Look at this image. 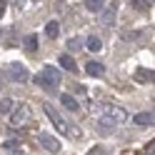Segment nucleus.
Segmentation results:
<instances>
[{
  "instance_id": "nucleus-6",
  "label": "nucleus",
  "mask_w": 155,
  "mask_h": 155,
  "mask_svg": "<svg viewBox=\"0 0 155 155\" xmlns=\"http://www.w3.org/2000/svg\"><path fill=\"white\" fill-rule=\"evenodd\" d=\"M8 73H10V80H15V83H25L28 80V70H25L23 63H10L8 65Z\"/></svg>"
},
{
  "instance_id": "nucleus-2",
  "label": "nucleus",
  "mask_w": 155,
  "mask_h": 155,
  "mask_svg": "<svg viewBox=\"0 0 155 155\" xmlns=\"http://www.w3.org/2000/svg\"><path fill=\"white\" fill-rule=\"evenodd\" d=\"M88 108H93L95 113L100 115V120H105V123H113V125L128 123V113H125L123 108H118V105H103V108H98V105H90L88 103Z\"/></svg>"
},
{
  "instance_id": "nucleus-11",
  "label": "nucleus",
  "mask_w": 155,
  "mask_h": 155,
  "mask_svg": "<svg viewBox=\"0 0 155 155\" xmlns=\"http://www.w3.org/2000/svg\"><path fill=\"white\" fill-rule=\"evenodd\" d=\"M58 33H60V25H58V20H50V23L45 25V35L50 38V40H53V38H58Z\"/></svg>"
},
{
  "instance_id": "nucleus-19",
  "label": "nucleus",
  "mask_w": 155,
  "mask_h": 155,
  "mask_svg": "<svg viewBox=\"0 0 155 155\" xmlns=\"http://www.w3.org/2000/svg\"><path fill=\"white\" fill-rule=\"evenodd\" d=\"M68 48H70V50H78V48H80V43H78V38H70V40H68Z\"/></svg>"
},
{
  "instance_id": "nucleus-8",
  "label": "nucleus",
  "mask_w": 155,
  "mask_h": 155,
  "mask_svg": "<svg viewBox=\"0 0 155 155\" xmlns=\"http://www.w3.org/2000/svg\"><path fill=\"white\" fill-rule=\"evenodd\" d=\"M85 48H88L90 53H100V50H103V43H100V38H95V35H90L88 40H85Z\"/></svg>"
},
{
  "instance_id": "nucleus-14",
  "label": "nucleus",
  "mask_w": 155,
  "mask_h": 155,
  "mask_svg": "<svg viewBox=\"0 0 155 155\" xmlns=\"http://www.w3.org/2000/svg\"><path fill=\"white\" fill-rule=\"evenodd\" d=\"M60 65L65 68V70H70V73H75V70H78V65H75V60H73L70 55H60Z\"/></svg>"
},
{
  "instance_id": "nucleus-15",
  "label": "nucleus",
  "mask_w": 155,
  "mask_h": 155,
  "mask_svg": "<svg viewBox=\"0 0 155 155\" xmlns=\"http://www.w3.org/2000/svg\"><path fill=\"white\" fill-rule=\"evenodd\" d=\"M135 123L138 125H153V113H138L135 115Z\"/></svg>"
},
{
  "instance_id": "nucleus-18",
  "label": "nucleus",
  "mask_w": 155,
  "mask_h": 155,
  "mask_svg": "<svg viewBox=\"0 0 155 155\" xmlns=\"http://www.w3.org/2000/svg\"><path fill=\"white\" fill-rule=\"evenodd\" d=\"M133 5L138 8V10H148L150 8V3H145V0H133Z\"/></svg>"
},
{
  "instance_id": "nucleus-7",
  "label": "nucleus",
  "mask_w": 155,
  "mask_h": 155,
  "mask_svg": "<svg viewBox=\"0 0 155 155\" xmlns=\"http://www.w3.org/2000/svg\"><path fill=\"white\" fill-rule=\"evenodd\" d=\"M115 13H118V3H110V8H105V10H103L100 20L105 25H115Z\"/></svg>"
},
{
  "instance_id": "nucleus-4",
  "label": "nucleus",
  "mask_w": 155,
  "mask_h": 155,
  "mask_svg": "<svg viewBox=\"0 0 155 155\" xmlns=\"http://www.w3.org/2000/svg\"><path fill=\"white\" fill-rule=\"evenodd\" d=\"M30 120H33V110H30V105L20 103V105H15V108L10 110V125H13V128H20V125H28Z\"/></svg>"
},
{
  "instance_id": "nucleus-5",
  "label": "nucleus",
  "mask_w": 155,
  "mask_h": 155,
  "mask_svg": "<svg viewBox=\"0 0 155 155\" xmlns=\"http://www.w3.org/2000/svg\"><path fill=\"white\" fill-rule=\"evenodd\" d=\"M38 140H40V145L45 150H50V153H60V140L55 138V135H50V133H40L38 135Z\"/></svg>"
},
{
  "instance_id": "nucleus-17",
  "label": "nucleus",
  "mask_w": 155,
  "mask_h": 155,
  "mask_svg": "<svg viewBox=\"0 0 155 155\" xmlns=\"http://www.w3.org/2000/svg\"><path fill=\"white\" fill-rule=\"evenodd\" d=\"M135 78H138V83H150L153 80V70H138Z\"/></svg>"
},
{
  "instance_id": "nucleus-12",
  "label": "nucleus",
  "mask_w": 155,
  "mask_h": 155,
  "mask_svg": "<svg viewBox=\"0 0 155 155\" xmlns=\"http://www.w3.org/2000/svg\"><path fill=\"white\" fill-rule=\"evenodd\" d=\"M85 8H88L90 13H100L105 8V0H85Z\"/></svg>"
},
{
  "instance_id": "nucleus-3",
  "label": "nucleus",
  "mask_w": 155,
  "mask_h": 155,
  "mask_svg": "<svg viewBox=\"0 0 155 155\" xmlns=\"http://www.w3.org/2000/svg\"><path fill=\"white\" fill-rule=\"evenodd\" d=\"M33 80L38 83V85H43V88H50V90H55L58 85H60V73H58V68H50V65H45L40 73H38Z\"/></svg>"
},
{
  "instance_id": "nucleus-13",
  "label": "nucleus",
  "mask_w": 155,
  "mask_h": 155,
  "mask_svg": "<svg viewBox=\"0 0 155 155\" xmlns=\"http://www.w3.org/2000/svg\"><path fill=\"white\" fill-rule=\"evenodd\" d=\"M23 45H25L28 53H35L38 50V35H25V43Z\"/></svg>"
},
{
  "instance_id": "nucleus-16",
  "label": "nucleus",
  "mask_w": 155,
  "mask_h": 155,
  "mask_svg": "<svg viewBox=\"0 0 155 155\" xmlns=\"http://www.w3.org/2000/svg\"><path fill=\"white\" fill-rule=\"evenodd\" d=\"M13 108H15L13 98H3V100H0V113H5V115H8V113H10Z\"/></svg>"
},
{
  "instance_id": "nucleus-10",
  "label": "nucleus",
  "mask_w": 155,
  "mask_h": 155,
  "mask_svg": "<svg viewBox=\"0 0 155 155\" xmlns=\"http://www.w3.org/2000/svg\"><path fill=\"white\" fill-rule=\"evenodd\" d=\"M85 70H88V75H95V78H100L103 73H105V65L103 63H88V68H85Z\"/></svg>"
},
{
  "instance_id": "nucleus-1",
  "label": "nucleus",
  "mask_w": 155,
  "mask_h": 155,
  "mask_svg": "<svg viewBox=\"0 0 155 155\" xmlns=\"http://www.w3.org/2000/svg\"><path fill=\"white\" fill-rule=\"evenodd\" d=\"M43 110H45V115L53 120V125H55V128L60 130L63 135H70V138H80V135H83V133H80V128H78V125H73V123H68V120H65L63 115L53 108L50 103H45V105H43Z\"/></svg>"
},
{
  "instance_id": "nucleus-9",
  "label": "nucleus",
  "mask_w": 155,
  "mask_h": 155,
  "mask_svg": "<svg viewBox=\"0 0 155 155\" xmlns=\"http://www.w3.org/2000/svg\"><path fill=\"white\" fill-rule=\"evenodd\" d=\"M60 103H63V108H68L70 113H78V110H80V105H78L75 98H70V95H60Z\"/></svg>"
},
{
  "instance_id": "nucleus-20",
  "label": "nucleus",
  "mask_w": 155,
  "mask_h": 155,
  "mask_svg": "<svg viewBox=\"0 0 155 155\" xmlns=\"http://www.w3.org/2000/svg\"><path fill=\"white\" fill-rule=\"evenodd\" d=\"M18 3H20V5H23V3H25V0H18Z\"/></svg>"
}]
</instances>
